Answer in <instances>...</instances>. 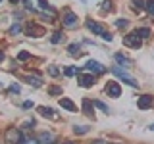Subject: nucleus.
Masks as SVG:
<instances>
[{"instance_id":"f257e3e1","label":"nucleus","mask_w":154,"mask_h":144,"mask_svg":"<svg viewBox=\"0 0 154 144\" xmlns=\"http://www.w3.org/2000/svg\"><path fill=\"white\" fill-rule=\"evenodd\" d=\"M4 134V144H23V138H25V134L21 133V129L19 127H14V125H10L2 131Z\"/></svg>"},{"instance_id":"f03ea898","label":"nucleus","mask_w":154,"mask_h":144,"mask_svg":"<svg viewBox=\"0 0 154 144\" xmlns=\"http://www.w3.org/2000/svg\"><path fill=\"white\" fill-rule=\"evenodd\" d=\"M23 33H25L27 37H31V38H41V37H45L46 29L42 25H38L37 21H27L25 25H23Z\"/></svg>"},{"instance_id":"7ed1b4c3","label":"nucleus","mask_w":154,"mask_h":144,"mask_svg":"<svg viewBox=\"0 0 154 144\" xmlns=\"http://www.w3.org/2000/svg\"><path fill=\"white\" fill-rule=\"evenodd\" d=\"M110 71H112V75H116L119 81H123V83H127L129 86H133V88H139V83H137V79L135 77H131L129 73H125V71L122 69V67H118V65H114V67H110Z\"/></svg>"},{"instance_id":"20e7f679","label":"nucleus","mask_w":154,"mask_h":144,"mask_svg":"<svg viewBox=\"0 0 154 144\" xmlns=\"http://www.w3.org/2000/svg\"><path fill=\"white\" fill-rule=\"evenodd\" d=\"M123 46H129V48H135V50H139V48L143 46V38L137 35V31H129L125 33L123 38H122Z\"/></svg>"},{"instance_id":"39448f33","label":"nucleus","mask_w":154,"mask_h":144,"mask_svg":"<svg viewBox=\"0 0 154 144\" xmlns=\"http://www.w3.org/2000/svg\"><path fill=\"white\" fill-rule=\"evenodd\" d=\"M62 25H64V29H77L79 27V16L71 10H66L62 14Z\"/></svg>"},{"instance_id":"423d86ee","label":"nucleus","mask_w":154,"mask_h":144,"mask_svg":"<svg viewBox=\"0 0 154 144\" xmlns=\"http://www.w3.org/2000/svg\"><path fill=\"white\" fill-rule=\"evenodd\" d=\"M94 83H96V75H93V73H79L77 75V85L81 88H93Z\"/></svg>"},{"instance_id":"0eeeda50","label":"nucleus","mask_w":154,"mask_h":144,"mask_svg":"<svg viewBox=\"0 0 154 144\" xmlns=\"http://www.w3.org/2000/svg\"><path fill=\"white\" fill-rule=\"evenodd\" d=\"M104 92L108 94V98H119L122 96V85L118 81H108L104 85Z\"/></svg>"},{"instance_id":"6e6552de","label":"nucleus","mask_w":154,"mask_h":144,"mask_svg":"<svg viewBox=\"0 0 154 144\" xmlns=\"http://www.w3.org/2000/svg\"><path fill=\"white\" fill-rule=\"evenodd\" d=\"M85 25H87V29H89V31L93 33V35H96V37H104L106 33H108V31H106V29H104L102 25H100L98 21H93L91 17L85 21Z\"/></svg>"},{"instance_id":"1a4fd4ad","label":"nucleus","mask_w":154,"mask_h":144,"mask_svg":"<svg viewBox=\"0 0 154 144\" xmlns=\"http://www.w3.org/2000/svg\"><path fill=\"white\" fill-rule=\"evenodd\" d=\"M85 69L89 71V73H93V75H102V73H106V67L100 64V62H96V60H89L85 64Z\"/></svg>"},{"instance_id":"9d476101","label":"nucleus","mask_w":154,"mask_h":144,"mask_svg":"<svg viewBox=\"0 0 154 144\" xmlns=\"http://www.w3.org/2000/svg\"><path fill=\"white\" fill-rule=\"evenodd\" d=\"M137 106H139V110H150V108H154V96L152 94H141L139 100H137Z\"/></svg>"},{"instance_id":"9b49d317","label":"nucleus","mask_w":154,"mask_h":144,"mask_svg":"<svg viewBox=\"0 0 154 144\" xmlns=\"http://www.w3.org/2000/svg\"><path fill=\"white\" fill-rule=\"evenodd\" d=\"M81 112H83L87 117L94 119V106H93V100H91V98H83V100H81Z\"/></svg>"},{"instance_id":"f8f14e48","label":"nucleus","mask_w":154,"mask_h":144,"mask_svg":"<svg viewBox=\"0 0 154 144\" xmlns=\"http://www.w3.org/2000/svg\"><path fill=\"white\" fill-rule=\"evenodd\" d=\"M114 60H116V64H118V67H133V60H129L127 56H123V54H119V52H116L114 54Z\"/></svg>"},{"instance_id":"ddd939ff","label":"nucleus","mask_w":154,"mask_h":144,"mask_svg":"<svg viewBox=\"0 0 154 144\" xmlns=\"http://www.w3.org/2000/svg\"><path fill=\"white\" fill-rule=\"evenodd\" d=\"M58 104L62 106L64 110H67V112H77V104L73 102L71 98H66V96H60L58 98Z\"/></svg>"},{"instance_id":"4468645a","label":"nucleus","mask_w":154,"mask_h":144,"mask_svg":"<svg viewBox=\"0 0 154 144\" xmlns=\"http://www.w3.org/2000/svg\"><path fill=\"white\" fill-rule=\"evenodd\" d=\"M37 112L41 113L42 117L52 119V121H56V119H58V115L54 113V110H52V108H48V106H38V108H37Z\"/></svg>"},{"instance_id":"2eb2a0df","label":"nucleus","mask_w":154,"mask_h":144,"mask_svg":"<svg viewBox=\"0 0 154 144\" xmlns=\"http://www.w3.org/2000/svg\"><path fill=\"white\" fill-rule=\"evenodd\" d=\"M144 2H146V0H131V2H129V8H131L135 14H143L144 12Z\"/></svg>"},{"instance_id":"dca6fc26","label":"nucleus","mask_w":154,"mask_h":144,"mask_svg":"<svg viewBox=\"0 0 154 144\" xmlns=\"http://www.w3.org/2000/svg\"><path fill=\"white\" fill-rule=\"evenodd\" d=\"M37 140L41 142V144H48V142H54V134L52 133H48V131H42L41 134L37 136Z\"/></svg>"},{"instance_id":"f3484780","label":"nucleus","mask_w":154,"mask_h":144,"mask_svg":"<svg viewBox=\"0 0 154 144\" xmlns=\"http://www.w3.org/2000/svg\"><path fill=\"white\" fill-rule=\"evenodd\" d=\"M25 81H27V83L33 86V88H41V86H42V79H41V77H33V75H27V77H25Z\"/></svg>"},{"instance_id":"a211bd4d","label":"nucleus","mask_w":154,"mask_h":144,"mask_svg":"<svg viewBox=\"0 0 154 144\" xmlns=\"http://www.w3.org/2000/svg\"><path fill=\"white\" fill-rule=\"evenodd\" d=\"M64 40H66V35L62 31H54V33H52V37H50L52 44H60V42H64Z\"/></svg>"},{"instance_id":"6ab92c4d","label":"nucleus","mask_w":154,"mask_h":144,"mask_svg":"<svg viewBox=\"0 0 154 144\" xmlns=\"http://www.w3.org/2000/svg\"><path fill=\"white\" fill-rule=\"evenodd\" d=\"M79 73H81V67H75V65L64 67V75L66 77H75V75H79Z\"/></svg>"},{"instance_id":"aec40b11","label":"nucleus","mask_w":154,"mask_h":144,"mask_svg":"<svg viewBox=\"0 0 154 144\" xmlns=\"http://www.w3.org/2000/svg\"><path fill=\"white\" fill-rule=\"evenodd\" d=\"M135 31H137V35L143 38V40H146V38H150L152 37V31L148 27H139V29H135Z\"/></svg>"},{"instance_id":"412c9836","label":"nucleus","mask_w":154,"mask_h":144,"mask_svg":"<svg viewBox=\"0 0 154 144\" xmlns=\"http://www.w3.org/2000/svg\"><path fill=\"white\" fill-rule=\"evenodd\" d=\"M21 31H23V25H21V21H16L12 27L8 29V35H10V37H14V35H19Z\"/></svg>"},{"instance_id":"4be33fe9","label":"nucleus","mask_w":154,"mask_h":144,"mask_svg":"<svg viewBox=\"0 0 154 144\" xmlns=\"http://www.w3.org/2000/svg\"><path fill=\"white\" fill-rule=\"evenodd\" d=\"M89 125H73V134H77V136H81V134H87L89 133Z\"/></svg>"},{"instance_id":"5701e85b","label":"nucleus","mask_w":154,"mask_h":144,"mask_svg":"<svg viewBox=\"0 0 154 144\" xmlns=\"http://www.w3.org/2000/svg\"><path fill=\"white\" fill-rule=\"evenodd\" d=\"M67 52H69V56H73V58L83 56V52H81V46H77V44H69V46H67Z\"/></svg>"},{"instance_id":"b1692460","label":"nucleus","mask_w":154,"mask_h":144,"mask_svg":"<svg viewBox=\"0 0 154 144\" xmlns=\"http://www.w3.org/2000/svg\"><path fill=\"white\" fill-rule=\"evenodd\" d=\"M100 6H102V14H106V12L110 14V12H114V0H104Z\"/></svg>"},{"instance_id":"393cba45","label":"nucleus","mask_w":154,"mask_h":144,"mask_svg":"<svg viewBox=\"0 0 154 144\" xmlns=\"http://www.w3.org/2000/svg\"><path fill=\"white\" fill-rule=\"evenodd\" d=\"M48 75L50 77H54V79H58V77L62 75V69H58V65H48Z\"/></svg>"},{"instance_id":"a878e982","label":"nucleus","mask_w":154,"mask_h":144,"mask_svg":"<svg viewBox=\"0 0 154 144\" xmlns=\"http://www.w3.org/2000/svg\"><path fill=\"white\" fill-rule=\"evenodd\" d=\"M116 27H118L119 31L127 29V27H129V19H125V17H119V19H116Z\"/></svg>"},{"instance_id":"bb28decb","label":"nucleus","mask_w":154,"mask_h":144,"mask_svg":"<svg viewBox=\"0 0 154 144\" xmlns=\"http://www.w3.org/2000/svg\"><path fill=\"white\" fill-rule=\"evenodd\" d=\"M144 12L150 17H154V0H146V2H144Z\"/></svg>"},{"instance_id":"cd10ccee","label":"nucleus","mask_w":154,"mask_h":144,"mask_svg":"<svg viewBox=\"0 0 154 144\" xmlns=\"http://www.w3.org/2000/svg\"><path fill=\"white\" fill-rule=\"evenodd\" d=\"M93 106H94V108H98L100 112H104V113H110V108L104 102H100V100H93Z\"/></svg>"},{"instance_id":"c85d7f7f","label":"nucleus","mask_w":154,"mask_h":144,"mask_svg":"<svg viewBox=\"0 0 154 144\" xmlns=\"http://www.w3.org/2000/svg\"><path fill=\"white\" fill-rule=\"evenodd\" d=\"M48 94L50 96H62V86H58V85L50 86V88H48Z\"/></svg>"},{"instance_id":"c756f323","label":"nucleus","mask_w":154,"mask_h":144,"mask_svg":"<svg viewBox=\"0 0 154 144\" xmlns=\"http://www.w3.org/2000/svg\"><path fill=\"white\" fill-rule=\"evenodd\" d=\"M23 144H41L37 140V136H33V134H27L25 138H23Z\"/></svg>"},{"instance_id":"7c9ffc66","label":"nucleus","mask_w":154,"mask_h":144,"mask_svg":"<svg viewBox=\"0 0 154 144\" xmlns=\"http://www.w3.org/2000/svg\"><path fill=\"white\" fill-rule=\"evenodd\" d=\"M38 16H41V19H45L46 23H56V16H46L45 12H42V14H38Z\"/></svg>"},{"instance_id":"2f4dec72","label":"nucleus","mask_w":154,"mask_h":144,"mask_svg":"<svg viewBox=\"0 0 154 144\" xmlns=\"http://www.w3.org/2000/svg\"><path fill=\"white\" fill-rule=\"evenodd\" d=\"M17 60L19 62H27V60H31V54L23 50V52H19V54H17Z\"/></svg>"},{"instance_id":"473e14b6","label":"nucleus","mask_w":154,"mask_h":144,"mask_svg":"<svg viewBox=\"0 0 154 144\" xmlns=\"http://www.w3.org/2000/svg\"><path fill=\"white\" fill-rule=\"evenodd\" d=\"M29 127H35V121H33V119H31V121H25V123L21 125V131H27Z\"/></svg>"},{"instance_id":"72a5a7b5","label":"nucleus","mask_w":154,"mask_h":144,"mask_svg":"<svg viewBox=\"0 0 154 144\" xmlns=\"http://www.w3.org/2000/svg\"><path fill=\"white\" fill-rule=\"evenodd\" d=\"M89 144H108V142H106L104 138H94V140H91Z\"/></svg>"},{"instance_id":"f704fd0d","label":"nucleus","mask_w":154,"mask_h":144,"mask_svg":"<svg viewBox=\"0 0 154 144\" xmlns=\"http://www.w3.org/2000/svg\"><path fill=\"white\" fill-rule=\"evenodd\" d=\"M10 90H12V92H19V90H21V88H19V85H12V86H10Z\"/></svg>"},{"instance_id":"c9c22d12","label":"nucleus","mask_w":154,"mask_h":144,"mask_svg":"<svg viewBox=\"0 0 154 144\" xmlns=\"http://www.w3.org/2000/svg\"><path fill=\"white\" fill-rule=\"evenodd\" d=\"M23 108H25V110H29V108H33V102H29V100H27V102H23Z\"/></svg>"},{"instance_id":"e433bc0d","label":"nucleus","mask_w":154,"mask_h":144,"mask_svg":"<svg viewBox=\"0 0 154 144\" xmlns=\"http://www.w3.org/2000/svg\"><path fill=\"white\" fill-rule=\"evenodd\" d=\"M8 2H10V4H12V6H17V4H19V2H21V0H8Z\"/></svg>"},{"instance_id":"4c0bfd02","label":"nucleus","mask_w":154,"mask_h":144,"mask_svg":"<svg viewBox=\"0 0 154 144\" xmlns=\"http://www.w3.org/2000/svg\"><path fill=\"white\" fill-rule=\"evenodd\" d=\"M58 144H75L73 140H62V142H58Z\"/></svg>"},{"instance_id":"58836bf2","label":"nucleus","mask_w":154,"mask_h":144,"mask_svg":"<svg viewBox=\"0 0 154 144\" xmlns=\"http://www.w3.org/2000/svg\"><path fill=\"white\" fill-rule=\"evenodd\" d=\"M0 144H4V134H2V131H0Z\"/></svg>"},{"instance_id":"ea45409f","label":"nucleus","mask_w":154,"mask_h":144,"mask_svg":"<svg viewBox=\"0 0 154 144\" xmlns=\"http://www.w3.org/2000/svg\"><path fill=\"white\" fill-rule=\"evenodd\" d=\"M148 129H150V131H154V123H150V125H148Z\"/></svg>"},{"instance_id":"a19ab883","label":"nucleus","mask_w":154,"mask_h":144,"mask_svg":"<svg viewBox=\"0 0 154 144\" xmlns=\"http://www.w3.org/2000/svg\"><path fill=\"white\" fill-rule=\"evenodd\" d=\"M4 60V54H2V50H0V62H2Z\"/></svg>"},{"instance_id":"79ce46f5","label":"nucleus","mask_w":154,"mask_h":144,"mask_svg":"<svg viewBox=\"0 0 154 144\" xmlns=\"http://www.w3.org/2000/svg\"><path fill=\"white\" fill-rule=\"evenodd\" d=\"M108 144H122V142H108Z\"/></svg>"},{"instance_id":"37998d69","label":"nucleus","mask_w":154,"mask_h":144,"mask_svg":"<svg viewBox=\"0 0 154 144\" xmlns=\"http://www.w3.org/2000/svg\"><path fill=\"white\" fill-rule=\"evenodd\" d=\"M48 144H58V142H48Z\"/></svg>"},{"instance_id":"c03bdc74","label":"nucleus","mask_w":154,"mask_h":144,"mask_svg":"<svg viewBox=\"0 0 154 144\" xmlns=\"http://www.w3.org/2000/svg\"><path fill=\"white\" fill-rule=\"evenodd\" d=\"M0 2H2V0H0Z\"/></svg>"}]
</instances>
